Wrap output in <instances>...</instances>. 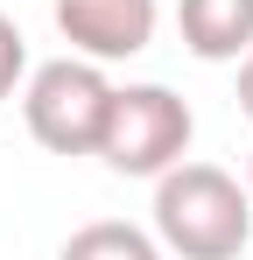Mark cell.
Returning <instances> with one entry per match:
<instances>
[{
	"label": "cell",
	"instance_id": "obj_1",
	"mask_svg": "<svg viewBox=\"0 0 253 260\" xmlns=\"http://www.w3.org/2000/svg\"><path fill=\"white\" fill-rule=\"evenodd\" d=\"M155 239L169 260H239L253 246V197L218 162H176L155 176Z\"/></svg>",
	"mask_w": 253,
	"mask_h": 260
},
{
	"label": "cell",
	"instance_id": "obj_2",
	"mask_svg": "<svg viewBox=\"0 0 253 260\" xmlns=\"http://www.w3.org/2000/svg\"><path fill=\"white\" fill-rule=\"evenodd\" d=\"M113 113V78L91 56H56L36 63L21 85V120L49 155H99V134Z\"/></svg>",
	"mask_w": 253,
	"mask_h": 260
},
{
	"label": "cell",
	"instance_id": "obj_3",
	"mask_svg": "<svg viewBox=\"0 0 253 260\" xmlns=\"http://www.w3.org/2000/svg\"><path fill=\"white\" fill-rule=\"evenodd\" d=\"M190 106L169 85H113V113H106V134H99V162L113 176H155L176 169L190 155Z\"/></svg>",
	"mask_w": 253,
	"mask_h": 260
},
{
	"label": "cell",
	"instance_id": "obj_4",
	"mask_svg": "<svg viewBox=\"0 0 253 260\" xmlns=\"http://www.w3.org/2000/svg\"><path fill=\"white\" fill-rule=\"evenodd\" d=\"M162 7L155 0H56V36L71 43V56L91 63H126L155 43Z\"/></svg>",
	"mask_w": 253,
	"mask_h": 260
},
{
	"label": "cell",
	"instance_id": "obj_5",
	"mask_svg": "<svg viewBox=\"0 0 253 260\" xmlns=\"http://www.w3.org/2000/svg\"><path fill=\"white\" fill-rule=\"evenodd\" d=\"M176 28L197 63H239L253 49V0H176Z\"/></svg>",
	"mask_w": 253,
	"mask_h": 260
},
{
	"label": "cell",
	"instance_id": "obj_6",
	"mask_svg": "<svg viewBox=\"0 0 253 260\" xmlns=\"http://www.w3.org/2000/svg\"><path fill=\"white\" fill-rule=\"evenodd\" d=\"M56 260H169V253H162L155 232H141L126 218H99V225H78Z\"/></svg>",
	"mask_w": 253,
	"mask_h": 260
},
{
	"label": "cell",
	"instance_id": "obj_7",
	"mask_svg": "<svg viewBox=\"0 0 253 260\" xmlns=\"http://www.w3.org/2000/svg\"><path fill=\"white\" fill-rule=\"evenodd\" d=\"M21 85H28V43H21V28L0 14V106H7Z\"/></svg>",
	"mask_w": 253,
	"mask_h": 260
},
{
	"label": "cell",
	"instance_id": "obj_8",
	"mask_svg": "<svg viewBox=\"0 0 253 260\" xmlns=\"http://www.w3.org/2000/svg\"><path fill=\"white\" fill-rule=\"evenodd\" d=\"M239 113H246V120H253V49H246V56H239Z\"/></svg>",
	"mask_w": 253,
	"mask_h": 260
},
{
	"label": "cell",
	"instance_id": "obj_9",
	"mask_svg": "<svg viewBox=\"0 0 253 260\" xmlns=\"http://www.w3.org/2000/svg\"><path fill=\"white\" fill-rule=\"evenodd\" d=\"M246 197H253V155H246Z\"/></svg>",
	"mask_w": 253,
	"mask_h": 260
}]
</instances>
